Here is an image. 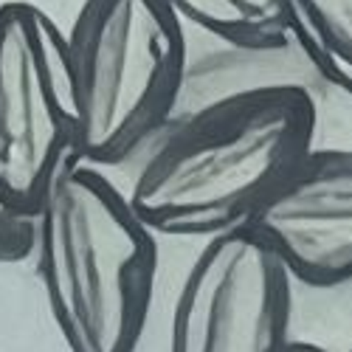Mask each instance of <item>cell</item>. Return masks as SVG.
<instances>
[{"label":"cell","mask_w":352,"mask_h":352,"mask_svg":"<svg viewBox=\"0 0 352 352\" xmlns=\"http://www.w3.org/2000/svg\"><path fill=\"white\" fill-rule=\"evenodd\" d=\"M316 102L302 85L243 87L175 124L127 192L153 234L203 237L245 226L316 144Z\"/></svg>","instance_id":"cell-1"},{"label":"cell","mask_w":352,"mask_h":352,"mask_svg":"<svg viewBox=\"0 0 352 352\" xmlns=\"http://www.w3.org/2000/svg\"><path fill=\"white\" fill-rule=\"evenodd\" d=\"M34 262L68 352H135L153 305L155 234L107 175L68 158L37 203Z\"/></svg>","instance_id":"cell-2"},{"label":"cell","mask_w":352,"mask_h":352,"mask_svg":"<svg viewBox=\"0 0 352 352\" xmlns=\"http://www.w3.org/2000/svg\"><path fill=\"white\" fill-rule=\"evenodd\" d=\"M74 155L124 164L155 138L186 79L184 23L164 0H82L65 32Z\"/></svg>","instance_id":"cell-3"},{"label":"cell","mask_w":352,"mask_h":352,"mask_svg":"<svg viewBox=\"0 0 352 352\" xmlns=\"http://www.w3.org/2000/svg\"><path fill=\"white\" fill-rule=\"evenodd\" d=\"M74 158L65 32L28 0L0 3V206L34 212Z\"/></svg>","instance_id":"cell-4"},{"label":"cell","mask_w":352,"mask_h":352,"mask_svg":"<svg viewBox=\"0 0 352 352\" xmlns=\"http://www.w3.org/2000/svg\"><path fill=\"white\" fill-rule=\"evenodd\" d=\"M293 279L248 226L206 240L169 318L166 352H282Z\"/></svg>","instance_id":"cell-5"},{"label":"cell","mask_w":352,"mask_h":352,"mask_svg":"<svg viewBox=\"0 0 352 352\" xmlns=\"http://www.w3.org/2000/svg\"><path fill=\"white\" fill-rule=\"evenodd\" d=\"M293 282L330 290L352 282V150L310 153L245 220Z\"/></svg>","instance_id":"cell-6"},{"label":"cell","mask_w":352,"mask_h":352,"mask_svg":"<svg viewBox=\"0 0 352 352\" xmlns=\"http://www.w3.org/2000/svg\"><path fill=\"white\" fill-rule=\"evenodd\" d=\"M209 37L240 51H279L287 45V0H164Z\"/></svg>","instance_id":"cell-7"},{"label":"cell","mask_w":352,"mask_h":352,"mask_svg":"<svg viewBox=\"0 0 352 352\" xmlns=\"http://www.w3.org/2000/svg\"><path fill=\"white\" fill-rule=\"evenodd\" d=\"M287 43L352 99V0H287Z\"/></svg>","instance_id":"cell-8"},{"label":"cell","mask_w":352,"mask_h":352,"mask_svg":"<svg viewBox=\"0 0 352 352\" xmlns=\"http://www.w3.org/2000/svg\"><path fill=\"white\" fill-rule=\"evenodd\" d=\"M37 245V214L0 206V265L32 259Z\"/></svg>","instance_id":"cell-9"},{"label":"cell","mask_w":352,"mask_h":352,"mask_svg":"<svg viewBox=\"0 0 352 352\" xmlns=\"http://www.w3.org/2000/svg\"><path fill=\"white\" fill-rule=\"evenodd\" d=\"M282 352H327L324 346H318V344H310V341H287V346Z\"/></svg>","instance_id":"cell-10"},{"label":"cell","mask_w":352,"mask_h":352,"mask_svg":"<svg viewBox=\"0 0 352 352\" xmlns=\"http://www.w3.org/2000/svg\"><path fill=\"white\" fill-rule=\"evenodd\" d=\"M0 3H3V0H0Z\"/></svg>","instance_id":"cell-11"},{"label":"cell","mask_w":352,"mask_h":352,"mask_svg":"<svg viewBox=\"0 0 352 352\" xmlns=\"http://www.w3.org/2000/svg\"><path fill=\"white\" fill-rule=\"evenodd\" d=\"M349 352H352V349H349Z\"/></svg>","instance_id":"cell-12"}]
</instances>
